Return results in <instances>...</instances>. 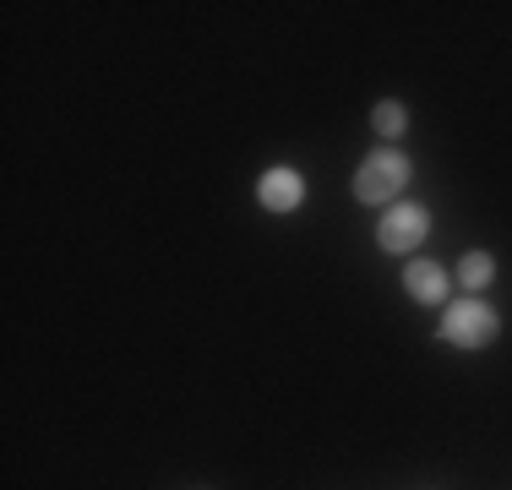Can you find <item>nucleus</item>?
Listing matches in <instances>:
<instances>
[{"instance_id": "obj_7", "label": "nucleus", "mask_w": 512, "mask_h": 490, "mask_svg": "<svg viewBox=\"0 0 512 490\" xmlns=\"http://www.w3.org/2000/svg\"><path fill=\"white\" fill-rule=\"evenodd\" d=\"M371 131L382 142H393L398 147V137L409 131V109H404V98H382V104L371 109Z\"/></svg>"}, {"instance_id": "obj_1", "label": "nucleus", "mask_w": 512, "mask_h": 490, "mask_svg": "<svg viewBox=\"0 0 512 490\" xmlns=\"http://www.w3.org/2000/svg\"><path fill=\"white\" fill-rule=\"evenodd\" d=\"M409 180H414L409 153H404V147H393V142H382V147H371V153H365V164L355 169V202H365V207H393V202H404Z\"/></svg>"}, {"instance_id": "obj_4", "label": "nucleus", "mask_w": 512, "mask_h": 490, "mask_svg": "<svg viewBox=\"0 0 512 490\" xmlns=\"http://www.w3.org/2000/svg\"><path fill=\"white\" fill-rule=\"evenodd\" d=\"M256 202L267 207V213H295L300 202H306V175L300 169H289V164H273V169H262V180H256Z\"/></svg>"}, {"instance_id": "obj_3", "label": "nucleus", "mask_w": 512, "mask_h": 490, "mask_svg": "<svg viewBox=\"0 0 512 490\" xmlns=\"http://www.w3.org/2000/svg\"><path fill=\"white\" fill-rule=\"evenodd\" d=\"M425 235H431V207L425 202H393L382 207V224H376V245H382L387 256H414L425 245Z\"/></svg>"}, {"instance_id": "obj_2", "label": "nucleus", "mask_w": 512, "mask_h": 490, "mask_svg": "<svg viewBox=\"0 0 512 490\" xmlns=\"http://www.w3.org/2000/svg\"><path fill=\"white\" fill-rule=\"evenodd\" d=\"M436 338L447 349H463V354H480L502 338V316L496 305H485L480 294H463V300H447L442 305V322H436Z\"/></svg>"}, {"instance_id": "obj_6", "label": "nucleus", "mask_w": 512, "mask_h": 490, "mask_svg": "<svg viewBox=\"0 0 512 490\" xmlns=\"http://www.w3.org/2000/svg\"><path fill=\"white\" fill-rule=\"evenodd\" d=\"M458 284L469 289V294H480V289H491V278H496V256L491 251H463L458 256Z\"/></svg>"}, {"instance_id": "obj_5", "label": "nucleus", "mask_w": 512, "mask_h": 490, "mask_svg": "<svg viewBox=\"0 0 512 490\" xmlns=\"http://www.w3.org/2000/svg\"><path fill=\"white\" fill-rule=\"evenodd\" d=\"M447 284H453V273L442 262H431V256H414L404 267V294L414 305H447Z\"/></svg>"}]
</instances>
